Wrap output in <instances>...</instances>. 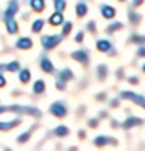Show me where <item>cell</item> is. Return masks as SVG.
Instances as JSON below:
<instances>
[{"label": "cell", "instance_id": "6da1fadb", "mask_svg": "<svg viewBox=\"0 0 145 151\" xmlns=\"http://www.w3.org/2000/svg\"><path fill=\"white\" fill-rule=\"evenodd\" d=\"M5 111H13V113H27V115H32L35 118H38L41 113L40 110H37L35 107H19V105H13V107H0V113Z\"/></svg>", "mask_w": 145, "mask_h": 151}, {"label": "cell", "instance_id": "7a4b0ae2", "mask_svg": "<svg viewBox=\"0 0 145 151\" xmlns=\"http://www.w3.org/2000/svg\"><path fill=\"white\" fill-rule=\"evenodd\" d=\"M62 37L61 35H43L41 37V46L45 50H53L54 46H57Z\"/></svg>", "mask_w": 145, "mask_h": 151}, {"label": "cell", "instance_id": "3957f363", "mask_svg": "<svg viewBox=\"0 0 145 151\" xmlns=\"http://www.w3.org/2000/svg\"><path fill=\"white\" fill-rule=\"evenodd\" d=\"M49 113L54 115L56 118H64L67 115V107H65L62 102H54V104L49 107Z\"/></svg>", "mask_w": 145, "mask_h": 151}, {"label": "cell", "instance_id": "277c9868", "mask_svg": "<svg viewBox=\"0 0 145 151\" xmlns=\"http://www.w3.org/2000/svg\"><path fill=\"white\" fill-rule=\"evenodd\" d=\"M121 99L132 100V102H136L137 105H140L142 108H145V97L139 96V94H134V92H129V91H123L121 92Z\"/></svg>", "mask_w": 145, "mask_h": 151}, {"label": "cell", "instance_id": "5b68a950", "mask_svg": "<svg viewBox=\"0 0 145 151\" xmlns=\"http://www.w3.org/2000/svg\"><path fill=\"white\" fill-rule=\"evenodd\" d=\"M72 59H75L77 62H80L81 65H88L89 62V54L86 50H78L72 52Z\"/></svg>", "mask_w": 145, "mask_h": 151}, {"label": "cell", "instance_id": "8992f818", "mask_svg": "<svg viewBox=\"0 0 145 151\" xmlns=\"http://www.w3.org/2000/svg\"><path fill=\"white\" fill-rule=\"evenodd\" d=\"M96 48H97V51H101V52H110V56L115 54V50H113V46H112V43L109 40H97Z\"/></svg>", "mask_w": 145, "mask_h": 151}, {"label": "cell", "instance_id": "52a82bcc", "mask_svg": "<svg viewBox=\"0 0 145 151\" xmlns=\"http://www.w3.org/2000/svg\"><path fill=\"white\" fill-rule=\"evenodd\" d=\"M18 2H16V0H11L10 2V5H8V8L5 10V13H3V16L2 18L3 19H10V18H13V16L16 14V11H18Z\"/></svg>", "mask_w": 145, "mask_h": 151}, {"label": "cell", "instance_id": "ba28073f", "mask_svg": "<svg viewBox=\"0 0 145 151\" xmlns=\"http://www.w3.org/2000/svg\"><path fill=\"white\" fill-rule=\"evenodd\" d=\"M109 143H112V145H117V140L115 138H112V137H105V135H101V137H96L94 138V145L96 146H105V145H109Z\"/></svg>", "mask_w": 145, "mask_h": 151}, {"label": "cell", "instance_id": "9c48e42d", "mask_svg": "<svg viewBox=\"0 0 145 151\" xmlns=\"http://www.w3.org/2000/svg\"><path fill=\"white\" fill-rule=\"evenodd\" d=\"M40 68L43 72H46V73H53V72H54V67H53L51 60H49L46 56H43V58L40 59Z\"/></svg>", "mask_w": 145, "mask_h": 151}, {"label": "cell", "instance_id": "30bf717a", "mask_svg": "<svg viewBox=\"0 0 145 151\" xmlns=\"http://www.w3.org/2000/svg\"><path fill=\"white\" fill-rule=\"evenodd\" d=\"M101 13H102L104 18L113 19L115 14H117V10H115L113 6H110V5H102V6H101Z\"/></svg>", "mask_w": 145, "mask_h": 151}, {"label": "cell", "instance_id": "8fae6325", "mask_svg": "<svg viewBox=\"0 0 145 151\" xmlns=\"http://www.w3.org/2000/svg\"><path fill=\"white\" fill-rule=\"evenodd\" d=\"M16 48H18V50H30L32 40L27 38V37H22V38H19L18 42H16Z\"/></svg>", "mask_w": 145, "mask_h": 151}, {"label": "cell", "instance_id": "7c38bea8", "mask_svg": "<svg viewBox=\"0 0 145 151\" xmlns=\"http://www.w3.org/2000/svg\"><path fill=\"white\" fill-rule=\"evenodd\" d=\"M140 124H142V119H140V118H128V119L123 122V127L131 129V127H136V126H140Z\"/></svg>", "mask_w": 145, "mask_h": 151}, {"label": "cell", "instance_id": "4fadbf2b", "mask_svg": "<svg viewBox=\"0 0 145 151\" xmlns=\"http://www.w3.org/2000/svg\"><path fill=\"white\" fill-rule=\"evenodd\" d=\"M30 8L35 11V13H41L45 10V0H30Z\"/></svg>", "mask_w": 145, "mask_h": 151}, {"label": "cell", "instance_id": "5bb4252c", "mask_svg": "<svg viewBox=\"0 0 145 151\" xmlns=\"http://www.w3.org/2000/svg\"><path fill=\"white\" fill-rule=\"evenodd\" d=\"M62 21H64V16H62L61 11H56V13L49 16V24L51 26H59V24H62Z\"/></svg>", "mask_w": 145, "mask_h": 151}, {"label": "cell", "instance_id": "9a60e30c", "mask_svg": "<svg viewBox=\"0 0 145 151\" xmlns=\"http://www.w3.org/2000/svg\"><path fill=\"white\" fill-rule=\"evenodd\" d=\"M5 26H7V30H8V34H16L19 29H18V22L14 21L13 18H10V19H5Z\"/></svg>", "mask_w": 145, "mask_h": 151}, {"label": "cell", "instance_id": "2e32d148", "mask_svg": "<svg viewBox=\"0 0 145 151\" xmlns=\"http://www.w3.org/2000/svg\"><path fill=\"white\" fill-rule=\"evenodd\" d=\"M75 11H77L78 18H83V16H86V13H88V5L85 2H78L75 6Z\"/></svg>", "mask_w": 145, "mask_h": 151}, {"label": "cell", "instance_id": "e0dca14e", "mask_svg": "<svg viewBox=\"0 0 145 151\" xmlns=\"http://www.w3.org/2000/svg\"><path fill=\"white\" fill-rule=\"evenodd\" d=\"M59 78H61V80H64L65 83H67V81L73 80V72L70 70V68H64V70H61V72H59Z\"/></svg>", "mask_w": 145, "mask_h": 151}, {"label": "cell", "instance_id": "ac0fdd59", "mask_svg": "<svg viewBox=\"0 0 145 151\" xmlns=\"http://www.w3.org/2000/svg\"><path fill=\"white\" fill-rule=\"evenodd\" d=\"M19 122H21V119H14V121H10V122H2L0 121V130H10V129L16 127Z\"/></svg>", "mask_w": 145, "mask_h": 151}, {"label": "cell", "instance_id": "d6986e66", "mask_svg": "<svg viewBox=\"0 0 145 151\" xmlns=\"http://www.w3.org/2000/svg\"><path fill=\"white\" fill-rule=\"evenodd\" d=\"M45 89H46V84H45V81H43V80L35 81V84H34V92H35V94L45 92Z\"/></svg>", "mask_w": 145, "mask_h": 151}, {"label": "cell", "instance_id": "ffe728a7", "mask_svg": "<svg viewBox=\"0 0 145 151\" xmlns=\"http://www.w3.org/2000/svg\"><path fill=\"white\" fill-rule=\"evenodd\" d=\"M107 75H109V68H107V65H99V67H97V76H99V80H105Z\"/></svg>", "mask_w": 145, "mask_h": 151}, {"label": "cell", "instance_id": "44dd1931", "mask_svg": "<svg viewBox=\"0 0 145 151\" xmlns=\"http://www.w3.org/2000/svg\"><path fill=\"white\" fill-rule=\"evenodd\" d=\"M29 80H30V72H29V68L21 70L19 72V81L21 83H29Z\"/></svg>", "mask_w": 145, "mask_h": 151}, {"label": "cell", "instance_id": "7402d4cb", "mask_svg": "<svg viewBox=\"0 0 145 151\" xmlns=\"http://www.w3.org/2000/svg\"><path fill=\"white\" fill-rule=\"evenodd\" d=\"M54 135H57V137H65V135H69V129L65 127V126H57V127L54 129Z\"/></svg>", "mask_w": 145, "mask_h": 151}, {"label": "cell", "instance_id": "603a6c76", "mask_svg": "<svg viewBox=\"0 0 145 151\" xmlns=\"http://www.w3.org/2000/svg\"><path fill=\"white\" fill-rule=\"evenodd\" d=\"M140 21H142V14H139V13H129V22L132 24V26H137Z\"/></svg>", "mask_w": 145, "mask_h": 151}, {"label": "cell", "instance_id": "cb8c5ba5", "mask_svg": "<svg viewBox=\"0 0 145 151\" xmlns=\"http://www.w3.org/2000/svg\"><path fill=\"white\" fill-rule=\"evenodd\" d=\"M54 2V10L56 11H64L65 8H67V3H65V0H53Z\"/></svg>", "mask_w": 145, "mask_h": 151}, {"label": "cell", "instance_id": "d4e9b609", "mask_svg": "<svg viewBox=\"0 0 145 151\" xmlns=\"http://www.w3.org/2000/svg\"><path fill=\"white\" fill-rule=\"evenodd\" d=\"M43 26H45V21L43 19H37V21L32 24V32H35V34H38V32L43 29Z\"/></svg>", "mask_w": 145, "mask_h": 151}, {"label": "cell", "instance_id": "484cf974", "mask_svg": "<svg viewBox=\"0 0 145 151\" xmlns=\"http://www.w3.org/2000/svg\"><path fill=\"white\" fill-rule=\"evenodd\" d=\"M120 29H123V22H113L107 27V32H109V34H113V32H117Z\"/></svg>", "mask_w": 145, "mask_h": 151}, {"label": "cell", "instance_id": "4316f807", "mask_svg": "<svg viewBox=\"0 0 145 151\" xmlns=\"http://www.w3.org/2000/svg\"><path fill=\"white\" fill-rule=\"evenodd\" d=\"M131 42L132 43H139V45H142L145 43V35H139V34H134V35H131Z\"/></svg>", "mask_w": 145, "mask_h": 151}, {"label": "cell", "instance_id": "83f0119b", "mask_svg": "<svg viewBox=\"0 0 145 151\" xmlns=\"http://www.w3.org/2000/svg\"><path fill=\"white\" fill-rule=\"evenodd\" d=\"M7 70L8 72H19V62L18 60H13V62L7 64Z\"/></svg>", "mask_w": 145, "mask_h": 151}, {"label": "cell", "instance_id": "f1b7e54d", "mask_svg": "<svg viewBox=\"0 0 145 151\" xmlns=\"http://www.w3.org/2000/svg\"><path fill=\"white\" fill-rule=\"evenodd\" d=\"M30 135H32V132H24V134H21V135L18 137V143H26V142L30 138Z\"/></svg>", "mask_w": 145, "mask_h": 151}, {"label": "cell", "instance_id": "f546056e", "mask_svg": "<svg viewBox=\"0 0 145 151\" xmlns=\"http://www.w3.org/2000/svg\"><path fill=\"white\" fill-rule=\"evenodd\" d=\"M70 32H72V22H65L64 29H62V35H69Z\"/></svg>", "mask_w": 145, "mask_h": 151}, {"label": "cell", "instance_id": "4dcf8cb0", "mask_svg": "<svg viewBox=\"0 0 145 151\" xmlns=\"http://www.w3.org/2000/svg\"><path fill=\"white\" fill-rule=\"evenodd\" d=\"M88 30L93 32V34H96V22H94V21H89L88 22Z\"/></svg>", "mask_w": 145, "mask_h": 151}, {"label": "cell", "instance_id": "1f68e13d", "mask_svg": "<svg viewBox=\"0 0 145 151\" xmlns=\"http://www.w3.org/2000/svg\"><path fill=\"white\" fill-rule=\"evenodd\" d=\"M56 86H57V89H65V81L64 80H61V78H57V83H56Z\"/></svg>", "mask_w": 145, "mask_h": 151}, {"label": "cell", "instance_id": "d6a6232c", "mask_svg": "<svg viewBox=\"0 0 145 151\" xmlns=\"http://www.w3.org/2000/svg\"><path fill=\"white\" fill-rule=\"evenodd\" d=\"M83 37H85V34H83V32H78V34H77V37H75V42H77V43L83 42Z\"/></svg>", "mask_w": 145, "mask_h": 151}, {"label": "cell", "instance_id": "836d02e7", "mask_svg": "<svg viewBox=\"0 0 145 151\" xmlns=\"http://www.w3.org/2000/svg\"><path fill=\"white\" fill-rule=\"evenodd\" d=\"M7 84V80H5V76L2 75V73H0V88H3Z\"/></svg>", "mask_w": 145, "mask_h": 151}, {"label": "cell", "instance_id": "e575fe53", "mask_svg": "<svg viewBox=\"0 0 145 151\" xmlns=\"http://www.w3.org/2000/svg\"><path fill=\"white\" fill-rule=\"evenodd\" d=\"M137 56H139V58H145V48H139Z\"/></svg>", "mask_w": 145, "mask_h": 151}, {"label": "cell", "instance_id": "d590c367", "mask_svg": "<svg viewBox=\"0 0 145 151\" xmlns=\"http://www.w3.org/2000/svg\"><path fill=\"white\" fill-rule=\"evenodd\" d=\"M128 81H129V83H132V84H137V83H139V78H137V76H131Z\"/></svg>", "mask_w": 145, "mask_h": 151}, {"label": "cell", "instance_id": "8d00e7d4", "mask_svg": "<svg viewBox=\"0 0 145 151\" xmlns=\"http://www.w3.org/2000/svg\"><path fill=\"white\" fill-rule=\"evenodd\" d=\"M88 124L91 126V127H96V126L99 124V121H97V119H89V122H88Z\"/></svg>", "mask_w": 145, "mask_h": 151}, {"label": "cell", "instance_id": "74e56055", "mask_svg": "<svg viewBox=\"0 0 145 151\" xmlns=\"http://www.w3.org/2000/svg\"><path fill=\"white\" fill-rule=\"evenodd\" d=\"M118 105H120V100H118V99H113V100H112V105H110V107H113V108H117V107H118Z\"/></svg>", "mask_w": 145, "mask_h": 151}, {"label": "cell", "instance_id": "f35d334b", "mask_svg": "<svg viewBox=\"0 0 145 151\" xmlns=\"http://www.w3.org/2000/svg\"><path fill=\"white\" fill-rule=\"evenodd\" d=\"M144 3V0H134V2H132V6H140Z\"/></svg>", "mask_w": 145, "mask_h": 151}, {"label": "cell", "instance_id": "ab89813d", "mask_svg": "<svg viewBox=\"0 0 145 151\" xmlns=\"http://www.w3.org/2000/svg\"><path fill=\"white\" fill-rule=\"evenodd\" d=\"M107 99V94H99L97 96V100H105Z\"/></svg>", "mask_w": 145, "mask_h": 151}, {"label": "cell", "instance_id": "60d3db41", "mask_svg": "<svg viewBox=\"0 0 145 151\" xmlns=\"http://www.w3.org/2000/svg\"><path fill=\"white\" fill-rule=\"evenodd\" d=\"M7 72V64H0V73Z\"/></svg>", "mask_w": 145, "mask_h": 151}, {"label": "cell", "instance_id": "b9f144b4", "mask_svg": "<svg viewBox=\"0 0 145 151\" xmlns=\"http://www.w3.org/2000/svg\"><path fill=\"white\" fill-rule=\"evenodd\" d=\"M117 76H118V78H121V76H123V70H121V68L117 70Z\"/></svg>", "mask_w": 145, "mask_h": 151}, {"label": "cell", "instance_id": "7bdbcfd3", "mask_svg": "<svg viewBox=\"0 0 145 151\" xmlns=\"http://www.w3.org/2000/svg\"><path fill=\"white\" fill-rule=\"evenodd\" d=\"M78 137H80V138H85L86 135H85V132H78Z\"/></svg>", "mask_w": 145, "mask_h": 151}, {"label": "cell", "instance_id": "ee69618b", "mask_svg": "<svg viewBox=\"0 0 145 151\" xmlns=\"http://www.w3.org/2000/svg\"><path fill=\"white\" fill-rule=\"evenodd\" d=\"M142 70H144V72H145V64H144V65H142Z\"/></svg>", "mask_w": 145, "mask_h": 151}, {"label": "cell", "instance_id": "f6af8a7d", "mask_svg": "<svg viewBox=\"0 0 145 151\" xmlns=\"http://www.w3.org/2000/svg\"><path fill=\"white\" fill-rule=\"evenodd\" d=\"M120 2H126V0H120Z\"/></svg>", "mask_w": 145, "mask_h": 151}]
</instances>
